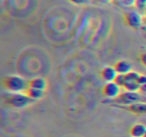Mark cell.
<instances>
[{"label": "cell", "instance_id": "1", "mask_svg": "<svg viewBox=\"0 0 146 137\" xmlns=\"http://www.w3.org/2000/svg\"><path fill=\"white\" fill-rule=\"evenodd\" d=\"M2 84L11 93L25 92L28 88V81L18 75H10L3 78Z\"/></svg>", "mask_w": 146, "mask_h": 137}, {"label": "cell", "instance_id": "2", "mask_svg": "<svg viewBox=\"0 0 146 137\" xmlns=\"http://www.w3.org/2000/svg\"><path fill=\"white\" fill-rule=\"evenodd\" d=\"M33 102H34V100L32 98H30L25 92L11 93L6 98L7 104L9 106L13 107V108H17V109L25 108V107L32 104Z\"/></svg>", "mask_w": 146, "mask_h": 137}, {"label": "cell", "instance_id": "3", "mask_svg": "<svg viewBox=\"0 0 146 137\" xmlns=\"http://www.w3.org/2000/svg\"><path fill=\"white\" fill-rule=\"evenodd\" d=\"M123 20L129 28L139 30L143 25V15L137 10H128L124 13Z\"/></svg>", "mask_w": 146, "mask_h": 137}, {"label": "cell", "instance_id": "4", "mask_svg": "<svg viewBox=\"0 0 146 137\" xmlns=\"http://www.w3.org/2000/svg\"><path fill=\"white\" fill-rule=\"evenodd\" d=\"M142 96L138 91H124L120 93L119 96L116 98V101L123 105H131L134 103L141 102Z\"/></svg>", "mask_w": 146, "mask_h": 137}, {"label": "cell", "instance_id": "5", "mask_svg": "<svg viewBox=\"0 0 146 137\" xmlns=\"http://www.w3.org/2000/svg\"><path fill=\"white\" fill-rule=\"evenodd\" d=\"M140 75L136 71H130L125 75V83L123 88L126 91H138L139 90V77Z\"/></svg>", "mask_w": 146, "mask_h": 137}, {"label": "cell", "instance_id": "6", "mask_svg": "<svg viewBox=\"0 0 146 137\" xmlns=\"http://www.w3.org/2000/svg\"><path fill=\"white\" fill-rule=\"evenodd\" d=\"M121 93V87L114 81L106 82L102 87V94L109 99H116Z\"/></svg>", "mask_w": 146, "mask_h": 137}, {"label": "cell", "instance_id": "7", "mask_svg": "<svg viewBox=\"0 0 146 137\" xmlns=\"http://www.w3.org/2000/svg\"><path fill=\"white\" fill-rule=\"evenodd\" d=\"M117 74L118 73L116 72L114 66H105L104 68H102L101 72H100L101 78L105 82H112V81H114Z\"/></svg>", "mask_w": 146, "mask_h": 137}, {"label": "cell", "instance_id": "8", "mask_svg": "<svg viewBox=\"0 0 146 137\" xmlns=\"http://www.w3.org/2000/svg\"><path fill=\"white\" fill-rule=\"evenodd\" d=\"M114 68L118 74L126 75L130 71H132V65L127 60H119L114 64Z\"/></svg>", "mask_w": 146, "mask_h": 137}, {"label": "cell", "instance_id": "9", "mask_svg": "<svg viewBox=\"0 0 146 137\" xmlns=\"http://www.w3.org/2000/svg\"><path fill=\"white\" fill-rule=\"evenodd\" d=\"M126 108H127V110L129 111V112L133 113V114H136V115L146 114V103H144V102L134 103V104L128 105Z\"/></svg>", "mask_w": 146, "mask_h": 137}, {"label": "cell", "instance_id": "10", "mask_svg": "<svg viewBox=\"0 0 146 137\" xmlns=\"http://www.w3.org/2000/svg\"><path fill=\"white\" fill-rule=\"evenodd\" d=\"M28 87L44 91L47 87V82L42 77H35V78H32L28 81Z\"/></svg>", "mask_w": 146, "mask_h": 137}, {"label": "cell", "instance_id": "11", "mask_svg": "<svg viewBox=\"0 0 146 137\" xmlns=\"http://www.w3.org/2000/svg\"><path fill=\"white\" fill-rule=\"evenodd\" d=\"M131 137H143L144 134L146 133V126L142 123H137L134 124L130 128L129 131Z\"/></svg>", "mask_w": 146, "mask_h": 137}, {"label": "cell", "instance_id": "12", "mask_svg": "<svg viewBox=\"0 0 146 137\" xmlns=\"http://www.w3.org/2000/svg\"><path fill=\"white\" fill-rule=\"evenodd\" d=\"M27 95H28L30 98H32L33 100H38V99L42 98L43 95H44V91L43 90H39V89H35V88H31V87H28L27 90L25 91Z\"/></svg>", "mask_w": 146, "mask_h": 137}, {"label": "cell", "instance_id": "13", "mask_svg": "<svg viewBox=\"0 0 146 137\" xmlns=\"http://www.w3.org/2000/svg\"><path fill=\"white\" fill-rule=\"evenodd\" d=\"M134 8L140 12L141 14L145 15L146 11V0H135V4H134Z\"/></svg>", "mask_w": 146, "mask_h": 137}, {"label": "cell", "instance_id": "14", "mask_svg": "<svg viewBox=\"0 0 146 137\" xmlns=\"http://www.w3.org/2000/svg\"><path fill=\"white\" fill-rule=\"evenodd\" d=\"M139 91L142 94H146V75H140L139 77Z\"/></svg>", "mask_w": 146, "mask_h": 137}, {"label": "cell", "instance_id": "15", "mask_svg": "<svg viewBox=\"0 0 146 137\" xmlns=\"http://www.w3.org/2000/svg\"><path fill=\"white\" fill-rule=\"evenodd\" d=\"M116 3L121 7H134L135 0H119Z\"/></svg>", "mask_w": 146, "mask_h": 137}, {"label": "cell", "instance_id": "16", "mask_svg": "<svg viewBox=\"0 0 146 137\" xmlns=\"http://www.w3.org/2000/svg\"><path fill=\"white\" fill-rule=\"evenodd\" d=\"M114 82L116 83V84L119 85L121 88H123L124 86V83H125V75L123 74H117V76H116L115 80H114Z\"/></svg>", "mask_w": 146, "mask_h": 137}, {"label": "cell", "instance_id": "17", "mask_svg": "<svg viewBox=\"0 0 146 137\" xmlns=\"http://www.w3.org/2000/svg\"><path fill=\"white\" fill-rule=\"evenodd\" d=\"M68 1H70L72 4L75 5H84L90 2V0H68Z\"/></svg>", "mask_w": 146, "mask_h": 137}, {"label": "cell", "instance_id": "18", "mask_svg": "<svg viewBox=\"0 0 146 137\" xmlns=\"http://www.w3.org/2000/svg\"><path fill=\"white\" fill-rule=\"evenodd\" d=\"M140 61H141L142 64H143L144 66L146 67V51L140 55Z\"/></svg>", "mask_w": 146, "mask_h": 137}, {"label": "cell", "instance_id": "19", "mask_svg": "<svg viewBox=\"0 0 146 137\" xmlns=\"http://www.w3.org/2000/svg\"><path fill=\"white\" fill-rule=\"evenodd\" d=\"M96 1L100 3H110V2H112V1H114V0H96Z\"/></svg>", "mask_w": 146, "mask_h": 137}, {"label": "cell", "instance_id": "20", "mask_svg": "<svg viewBox=\"0 0 146 137\" xmlns=\"http://www.w3.org/2000/svg\"><path fill=\"white\" fill-rule=\"evenodd\" d=\"M143 25H145L146 26V15H144L143 16Z\"/></svg>", "mask_w": 146, "mask_h": 137}, {"label": "cell", "instance_id": "21", "mask_svg": "<svg viewBox=\"0 0 146 137\" xmlns=\"http://www.w3.org/2000/svg\"><path fill=\"white\" fill-rule=\"evenodd\" d=\"M114 1H115V2H117V1H119V0H114Z\"/></svg>", "mask_w": 146, "mask_h": 137}, {"label": "cell", "instance_id": "22", "mask_svg": "<svg viewBox=\"0 0 146 137\" xmlns=\"http://www.w3.org/2000/svg\"><path fill=\"white\" fill-rule=\"evenodd\" d=\"M143 137H146V133H145V134H144V136Z\"/></svg>", "mask_w": 146, "mask_h": 137}, {"label": "cell", "instance_id": "23", "mask_svg": "<svg viewBox=\"0 0 146 137\" xmlns=\"http://www.w3.org/2000/svg\"><path fill=\"white\" fill-rule=\"evenodd\" d=\"M145 15H146V11H145Z\"/></svg>", "mask_w": 146, "mask_h": 137}]
</instances>
